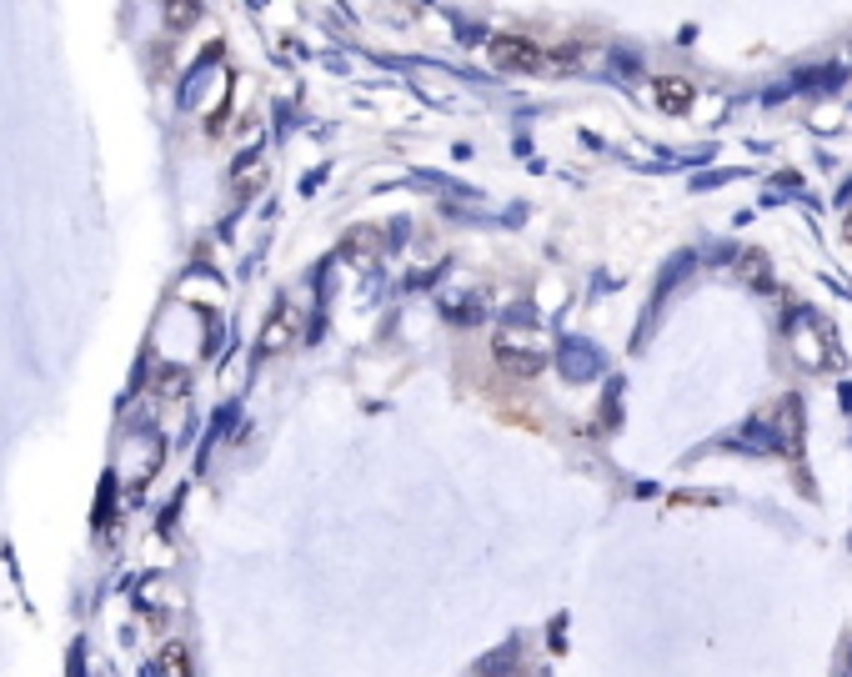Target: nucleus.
Wrapping results in <instances>:
<instances>
[{"label": "nucleus", "mask_w": 852, "mask_h": 677, "mask_svg": "<svg viewBox=\"0 0 852 677\" xmlns=\"http://www.w3.org/2000/svg\"><path fill=\"white\" fill-rule=\"evenodd\" d=\"M487 56H492V66L522 71V76H537V71L562 66V56H552V51H542V41H522V36H497V41L487 46Z\"/></svg>", "instance_id": "obj_1"}, {"label": "nucleus", "mask_w": 852, "mask_h": 677, "mask_svg": "<svg viewBox=\"0 0 852 677\" xmlns=\"http://www.w3.org/2000/svg\"><path fill=\"white\" fill-rule=\"evenodd\" d=\"M296 336V316H291V306H281L276 316H271V326L261 331V357H276L286 342Z\"/></svg>", "instance_id": "obj_2"}, {"label": "nucleus", "mask_w": 852, "mask_h": 677, "mask_svg": "<svg viewBox=\"0 0 852 677\" xmlns=\"http://www.w3.org/2000/svg\"><path fill=\"white\" fill-rule=\"evenodd\" d=\"M657 101H662L667 111H687V106H692V86H687V81H657Z\"/></svg>", "instance_id": "obj_3"}, {"label": "nucleus", "mask_w": 852, "mask_h": 677, "mask_svg": "<svg viewBox=\"0 0 852 677\" xmlns=\"http://www.w3.org/2000/svg\"><path fill=\"white\" fill-rule=\"evenodd\" d=\"M161 667H166V677H191V657H186V647H181V642H166Z\"/></svg>", "instance_id": "obj_4"}, {"label": "nucleus", "mask_w": 852, "mask_h": 677, "mask_svg": "<svg viewBox=\"0 0 852 677\" xmlns=\"http://www.w3.org/2000/svg\"><path fill=\"white\" fill-rule=\"evenodd\" d=\"M196 16H201L196 0H166V26H176V31H181V26H191Z\"/></svg>", "instance_id": "obj_5"}, {"label": "nucleus", "mask_w": 852, "mask_h": 677, "mask_svg": "<svg viewBox=\"0 0 852 677\" xmlns=\"http://www.w3.org/2000/svg\"><path fill=\"white\" fill-rule=\"evenodd\" d=\"M261 181H266V166H261L256 156H246V161L236 166V191H256Z\"/></svg>", "instance_id": "obj_6"}, {"label": "nucleus", "mask_w": 852, "mask_h": 677, "mask_svg": "<svg viewBox=\"0 0 852 677\" xmlns=\"http://www.w3.org/2000/svg\"><path fill=\"white\" fill-rule=\"evenodd\" d=\"M71 677H86V647L81 642L71 647Z\"/></svg>", "instance_id": "obj_7"}]
</instances>
